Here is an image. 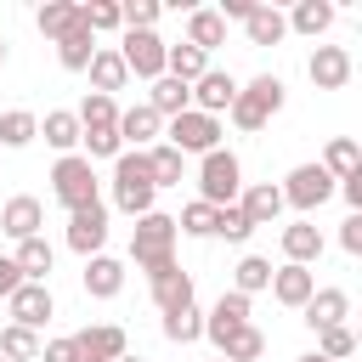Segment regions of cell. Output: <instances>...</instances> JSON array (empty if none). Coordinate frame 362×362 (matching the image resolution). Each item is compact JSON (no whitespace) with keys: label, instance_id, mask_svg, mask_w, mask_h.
<instances>
[{"label":"cell","instance_id":"ffe728a7","mask_svg":"<svg viewBox=\"0 0 362 362\" xmlns=\"http://www.w3.org/2000/svg\"><path fill=\"white\" fill-rule=\"evenodd\" d=\"M238 209L249 215V226H272V221L283 215V192H277L272 181H255V187L238 192Z\"/></svg>","mask_w":362,"mask_h":362},{"label":"cell","instance_id":"c3c4849f","mask_svg":"<svg viewBox=\"0 0 362 362\" xmlns=\"http://www.w3.org/2000/svg\"><path fill=\"white\" fill-rule=\"evenodd\" d=\"M23 288V272H17V260L11 255H0V300H11Z\"/></svg>","mask_w":362,"mask_h":362},{"label":"cell","instance_id":"d590c367","mask_svg":"<svg viewBox=\"0 0 362 362\" xmlns=\"http://www.w3.org/2000/svg\"><path fill=\"white\" fill-rule=\"evenodd\" d=\"M147 170H153V187H181L187 158H181L170 141H153V147H147Z\"/></svg>","mask_w":362,"mask_h":362},{"label":"cell","instance_id":"ba28073f","mask_svg":"<svg viewBox=\"0 0 362 362\" xmlns=\"http://www.w3.org/2000/svg\"><path fill=\"white\" fill-rule=\"evenodd\" d=\"M221 136H226V130H221V119H209V113H198V107H187V113H175V119L164 124V141H170L181 158H192V153H198V158H204V153H215V147H221Z\"/></svg>","mask_w":362,"mask_h":362},{"label":"cell","instance_id":"f546056e","mask_svg":"<svg viewBox=\"0 0 362 362\" xmlns=\"http://www.w3.org/2000/svg\"><path fill=\"white\" fill-rule=\"evenodd\" d=\"M34 28H40V34L57 45L68 28H79V0H45V6L34 11Z\"/></svg>","mask_w":362,"mask_h":362},{"label":"cell","instance_id":"44dd1931","mask_svg":"<svg viewBox=\"0 0 362 362\" xmlns=\"http://www.w3.org/2000/svg\"><path fill=\"white\" fill-rule=\"evenodd\" d=\"M283 260H288V266L322 260V232H317L311 221H288V226H283Z\"/></svg>","mask_w":362,"mask_h":362},{"label":"cell","instance_id":"8d00e7d4","mask_svg":"<svg viewBox=\"0 0 362 362\" xmlns=\"http://www.w3.org/2000/svg\"><path fill=\"white\" fill-rule=\"evenodd\" d=\"M34 136H40V113H28V107L0 113V147H28Z\"/></svg>","mask_w":362,"mask_h":362},{"label":"cell","instance_id":"1f68e13d","mask_svg":"<svg viewBox=\"0 0 362 362\" xmlns=\"http://www.w3.org/2000/svg\"><path fill=\"white\" fill-rule=\"evenodd\" d=\"M164 74L181 79V85H192V79L209 74V57H204L198 45H187V40H181V45H164Z\"/></svg>","mask_w":362,"mask_h":362},{"label":"cell","instance_id":"5bb4252c","mask_svg":"<svg viewBox=\"0 0 362 362\" xmlns=\"http://www.w3.org/2000/svg\"><path fill=\"white\" fill-rule=\"evenodd\" d=\"M187 90H192V107H198V113L221 119V113L232 107V96H238V79H232L226 68H209V74H204V79H192Z\"/></svg>","mask_w":362,"mask_h":362},{"label":"cell","instance_id":"52a82bcc","mask_svg":"<svg viewBox=\"0 0 362 362\" xmlns=\"http://www.w3.org/2000/svg\"><path fill=\"white\" fill-rule=\"evenodd\" d=\"M119 62H124V74H136V79H164V40H158V28H119Z\"/></svg>","mask_w":362,"mask_h":362},{"label":"cell","instance_id":"bcb514c9","mask_svg":"<svg viewBox=\"0 0 362 362\" xmlns=\"http://www.w3.org/2000/svg\"><path fill=\"white\" fill-rule=\"evenodd\" d=\"M40 362H79V345H74V334H62V339H45V345H40Z\"/></svg>","mask_w":362,"mask_h":362},{"label":"cell","instance_id":"db71d44e","mask_svg":"<svg viewBox=\"0 0 362 362\" xmlns=\"http://www.w3.org/2000/svg\"><path fill=\"white\" fill-rule=\"evenodd\" d=\"M0 362H6V356H0Z\"/></svg>","mask_w":362,"mask_h":362},{"label":"cell","instance_id":"681fc988","mask_svg":"<svg viewBox=\"0 0 362 362\" xmlns=\"http://www.w3.org/2000/svg\"><path fill=\"white\" fill-rule=\"evenodd\" d=\"M294 362H328V356H317V351H305V356H294Z\"/></svg>","mask_w":362,"mask_h":362},{"label":"cell","instance_id":"816d5d0a","mask_svg":"<svg viewBox=\"0 0 362 362\" xmlns=\"http://www.w3.org/2000/svg\"><path fill=\"white\" fill-rule=\"evenodd\" d=\"M0 68H6V40H0Z\"/></svg>","mask_w":362,"mask_h":362},{"label":"cell","instance_id":"603a6c76","mask_svg":"<svg viewBox=\"0 0 362 362\" xmlns=\"http://www.w3.org/2000/svg\"><path fill=\"white\" fill-rule=\"evenodd\" d=\"M147 288H153V305H158V311H181V305H192V272H181V266L147 277Z\"/></svg>","mask_w":362,"mask_h":362},{"label":"cell","instance_id":"9c48e42d","mask_svg":"<svg viewBox=\"0 0 362 362\" xmlns=\"http://www.w3.org/2000/svg\"><path fill=\"white\" fill-rule=\"evenodd\" d=\"M107 221H113V209H107L102 198L85 204V209H74V215H68V249H74L79 260L102 255V249H107Z\"/></svg>","mask_w":362,"mask_h":362},{"label":"cell","instance_id":"f35d334b","mask_svg":"<svg viewBox=\"0 0 362 362\" xmlns=\"http://www.w3.org/2000/svg\"><path fill=\"white\" fill-rule=\"evenodd\" d=\"M164 339H170V345H192V339H204V311H198V305L164 311Z\"/></svg>","mask_w":362,"mask_h":362},{"label":"cell","instance_id":"f6af8a7d","mask_svg":"<svg viewBox=\"0 0 362 362\" xmlns=\"http://www.w3.org/2000/svg\"><path fill=\"white\" fill-rule=\"evenodd\" d=\"M124 28H158V0H119Z\"/></svg>","mask_w":362,"mask_h":362},{"label":"cell","instance_id":"3957f363","mask_svg":"<svg viewBox=\"0 0 362 362\" xmlns=\"http://www.w3.org/2000/svg\"><path fill=\"white\" fill-rule=\"evenodd\" d=\"M153 198H158V187H153V170H147V153L124 147L113 158V209H124L130 221H141L153 209Z\"/></svg>","mask_w":362,"mask_h":362},{"label":"cell","instance_id":"d6986e66","mask_svg":"<svg viewBox=\"0 0 362 362\" xmlns=\"http://www.w3.org/2000/svg\"><path fill=\"white\" fill-rule=\"evenodd\" d=\"M334 0H294V11L283 17L288 23V34H305V40H317V34H328L334 28Z\"/></svg>","mask_w":362,"mask_h":362},{"label":"cell","instance_id":"60d3db41","mask_svg":"<svg viewBox=\"0 0 362 362\" xmlns=\"http://www.w3.org/2000/svg\"><path fill=\"white\" fill-rule=\"evenodd\" d=\"M317 356H328V362H351V356H356V334H351V322L322 328V334H317Z\"/></svg>","mask_w":362,"mask_h":362},{"label":"cell","instance_id":"ee69618b","mask_svg":"<svg viewBox=\"0 0 362 362\" xmlns=\"http://www.w3.org/2000/svg\"><path fill=\"white\" fill-rule=\"evenodd\" d=\"M79 23H85L90 34H113V28H124V23H119V0H90V6H79Z\"/></svg>","mask_w":362,"mask_h":362},{"label":"cell","instance_id":"2e32d148","mask_svg":"<svg viewBox=\"0 0 362 362\" xmlns=\"http://www.w3.org/2000/svg\"><path fill=\"white\" fill-rule=\"evenodd\" d=\"M158 136H164V119H158L147 102H136V107H124V113H119V141H124L130 153H147Z\"/></svg>","mask_w":362,"mask_h":362},{"label":"cell","instance_id":"7c38bea8","mask_svg":"<svg viewBox=\"0 0 362 362\" xmlns=\"http://www.w3.org/2000/svg\"><path fill=\"white\" fill-rule=\"evenodd\" d=\"M74 345H79V362H119L130 351V339H124L119 322H90V328L74 334Z\"/></svg>","mask_w":362,"mask_h":362},{"label":"cell","instance_id":"83f0119b","mask_svg":"<svg viewBox=\"0 0 362 362\" xmlns=\"http://www.w3.org/2000/svg\"><path fill=\"white\" fill-rule=\"evenodd\" d=\"M40 136L57 147V158L79 153V119H74V107H51V113L40 119Z\"/></svg>","mask_w":362,"mask_h":362},{"label":"cell","instance_id":"8992f818","mask_svg":"<svg viewBox=\"0 0 362 362\" xmlns=\"http://www.w3.org/2000/svg\"><path fill=\"white\" fill-rule=\"evenodd\" d=\"M277 192H283V209H300V221H311V215L334 198V175H328L322 164H294Z\"/></svg>","mask_w":362,"mask_h":362},{"label":"cell","instance_id":"9a60e30c","mask_svg":"<svg viewBox=\"0 0 362 362\" xmlns=\"http://www.w3.org/2000/svg\"><path fill=\"white\" fill-rule=\"evenodd\" d=\"M351 317V294L345 288H317L305 305H300V322L311 328V334H322V328H339Z\"/></svg>","mask_w":362,"mask_h":362},{"label":"cell","instance_id":"f5cc1de1","mask_svg":"<svg viewBox=\"0 0 362 362\" xmlns=\"http://www.w3.org/2000/svg\"><path fill=\"white\" fill-rule=\"evenodd\" d=\"M215 362H221V356H215Z\"/></svg>","mask_w":362,"mask_h":362},{"label":"cell","instance_id":"7bdbcfd3","mask_svg":"<svg viewBox=\"0 0 362 362\" xmlns=\"http://www.w3.org/2000/svg\"><path fill=\"white\" fill-rule=\"evenodd\" d=\"M249 232H255V226H249V215H243L238 204H221V209H215V232H209V238H226V243H249Z\"/></svg>","mask_w":362,"mask_h":362},{"label":"cell","instance_id":"b9f144b4","mask_svg":"<svg viewBox=\"0 0 362 362\" xmlns=\"http://www.w3.org/2000/svg\"><path fill=\"white\" fill-rule=\"evenodd\" d=\"M175 232H181V238H209V232H215V209H209L204 198H192V204L175 215Z\"/></svg>","mask_w":362,"mask_h":362},{"label":"cell","instance_id":"277c9868","mask_svg":"<svg viewBox=\"0 0 362 362\" xmlns=\"http://www.w3.org/2000/svg\"><path fill=\"white\" fill-rule=\"evenodd\" d=\"M238 192H243V164H238V153H232V147L204 153V158H198V198H204L209 209H221V204H238Z\"/></svg>","mask_w":362,"mask_h":362},{"label":"cell","instance_id":"484cf974","mask_svg":"<svg viewBox=\"0 0 362 362\" xmlns=\"http://www.w3.org/2000/svg\"><path fill=\"white\" fill-rule=\"evenodd\" d=\"M85 74H90V90H96V96H113V90H124V79H130L113 45H96V57H90Z\"/></svg>","mask_w":362,"mask_h":362},{"label":"cell","instance_id":"e575fe53","mask_svg":"<svg viewBox=\"0 0 362 362\" xmlns=\"http://www.w3.org/2000/svg\"><path fill=\"white\" fill-rule=\"evenodd\" d=\"M215 356H221V362H260V356H266V334H260L255 322H243L238 334H226V339H221V351H215Z\"/></svg>","mask_w":362,"mask_h":362},{"label":"cell","instance_id":"8fae6325","mask_svg":"<svg viewBox=\"0 0 362 362\" xmlns=\"http://www.w3.org/2000/svg\"><path fill=\"white\" fill-rule=\"evenodd\" d=\"M40 226H45V204H40V198L17 192V198H6V204H0V232H6L11 243L40 238Z\"/></svg>","mask_w":362,"mask_h":362},{"label":"cell","instance_id":"e0dca14e","mask_svg":"<svg viewBox=\"0 0 362 362\" xmlns=\"http://www.w3.org/2000/svg\"><path fill=\"white\" fill-rule=\"evenodd\" d=\"M311 294H317V272H311V266H288V260H283V266L272 272V300H277V305L300 311Z\"/></svg>","mask_w":362,"mask_h":362},{"label":"cell","instance_id":"6da1fadb","mask_svg":"<svg viewBox=\"0 0 362 362\" xmlns=\"http://www.w3.org/2000/svg\"><path fill=\"white\" fill-rule=\"evenodd\" d=\"M175 215H164V209H147L136 226H130V260H136V272H147V277H158V272H170L175 266Z\"/></svg>","mask_w":362,"mask_h":362},{"label":"cell","instance_id":"f1b7e54d","mask_svg":"<svg viewBox=\"0 0 362 362\" xmlns=\"http://www.w3.org/2000/svg\"><path fill=\"white\" fill-rule=\"evenodd\" d=\"M17 272H23V283H45L51 277V266H57V249L45 243V232L40 238H28V243H17Z\"/></svg>","mask_w":362,"mask_h":362},{"label":"cell","instance_id":"7a4b0ae2","mask_svg":"<svg viewBox=\"0 0 362 362\" xmlns=\"http://www.w3.org/2000/svg\"><path fill=\"white\" fill-rule=\"evenodd\" d=\"M283 102H288V85H283L277 74H255L249 85H238V96H232L226 119H232L238 130H266V124H272V113H283Z\"/></svg>","mask_w":362,"mask_h":362},{"label":"cell","instance_id":"d4e9b609","mask_svg":"<svg viewBox=\"0 0 362 362\" xmlns=\"http://www.w3.org/2000/svg\"><path fill=\"white\" fill-rule=\"evenodd\" d=\"M243 34H249V45H283L288 40V23H283L277 6H260L255 0V11L243 17Z\"/></svg>","mask_w":362,"mask_h":362},{"label":"cell","instance_id":"7dc6e473","mask_svg":"<svg viewBox=\"0 0 362 362\" xmlns=\"http://www.w3.org/2000/svg\"><path fill=\"white\" fill-rule=\"evenodd\" d=\"M339 249L345 255H362V215H345L339 221Z\"/></svg>","mask_w":362,"mask_h":362},{"label":"cell","instance_id":"f907efd6","mask_svg":"<svg viewBox=\"0 0 362 362\" xmlns=\"http://www.w3.org/2000/svg\"><path fill=\"white\" fill-rule=\"evenodd\" d=\"M119 362H141V356H130V351H124V356H119Z\"/></svg>","mask_w":362,"mask_h":362},{"label":"cell","instance_id":"7402d4cb","mask_svg":"<svg viewBox=\"0 0 362 362\" xmlns=\"http://www.w3.org/2000/svg\"><path fill=\"white\" fill-rule=\"evenodd\" d=\"M119 288H124V260L90 255V260H85V294H90V300H113Z\"/></svg>","mask_w":362,"mask_h":362},{"label":"cell","instance_id":"836d02e7","mask_svg":"<svg viewBox=\"0 0 362 362\" xmlns=\"http://www.w3.org/2000/svg\"><path fill=\"white\" fill-rule=\"evenodd\" d=\"M260 288H272V260H266V255H243V260L232 266V294L255 300Z\"/></svg>","mask_w":362,"mask_h":362},{"label":"cell","instance_id":"d6a6232c","mask_svg":"<svg viewBox=\"0 0 362 362\" xmlns=\"http://www.w3.org/2000/svg\"><path fill=\"white\" fill-rule=\"evenodd\" d=\"M334 181H345V175H356L362 170V147H356V136H334L328 147H322V158H317Z\"/></svg>","mask_w":362,"mask_h":362},{"label":"cell","instance_id":"30bf717a","mask_svg":"<svg viewBox=\"0 0 362 362\" xmlns=\"http://www.w3.org/2000/svg\"><path fill=\"white\" fill-rule=\"evenodd\" d=\"M6 311H11V322H17V328L40 334V328L57 317V300H51V288H45V283H23V288L6 300Z\"/></svg>","mask_w":362,"mask_h":362},{"label":"cell","instance_id":"cb8c5ba5","mask_svg":"<svg viewBox=\"0 0 362 362\" xmlns=\"http://www.w3.org/2000/svg\"><path fill=\"white\" fill-rule=\"evenodd\" d=\"M187 45H198L204 57H209L215 45H226V23H221L215 6H192V11H187Z\"/></svg>","mask_w":362,"mask_h":362},{"label":"cell","instance_id":"ab89813d","mask_svg":"<svg viewBox=\"0 0 362 362\" xmlns=\"http://www.w3.org/2000/svg\"><path fill=\"white\" fill-rule=\"evenodd\" d=\"M0 356H6V362H40V334L6 322V328H0Z\"/></svg>","mask_w":362,"mask_h":362},{"label":"cell","instance_id":"5b68a950","mask_svg":"<svg viewBox=\"0 0 362 362\" xmlns=\"http://www.w3.org/2000/svg\"><path fill=\"white\" fill-rule=\"evenodd\" d=\"M51 198L74 215V209H85V204H96L102 192H96V164L85 158V153H68V158H57L51 164Z\"/></svg>","mask_w":362,"mask_h":362},{"label":"cell","instance_id":"4fadbf2b","mask_svg":"<svg viewBox=\"0 0 362 362\" xmlns=\"http://www.w3.org/2000/svg\"><path fill=\"white\" fill-rule=\"evenodd\" d=\"M351 68H356V62H351L345 45H317L311 62H305V74H311L317 90H345V85H351Z\"/></svg>","mask_w":362,"mask_h":362},{"label":"cell","instance_id":"4316f807","mask_svg":"<svg viewBox=\"0 0 362 362\" xmlns=\"http://www.w3.org/2000/svg\"><path fill=\"white\" fill-rule=\"evenodd\" d=\"M147 107L170 124L175 113H187V107H192V90H187L181 79H170V74H164V79H153V85H147Z\"/></svg>","mask_w":362,"mask_h":362},{"label":"cell","instance_id":"4dcf8cb0","mask_svg":"<svg viewBox=\"0 0 362 362\" xmlns=\"http://www.w3.org/2000/svg\"><path fill=\"white\" fill-rule=\"evenodd\" d=\"M90 57H96V34L79 23V28H68L62 40H57V62L68 68V74H85L90 68Z\"/></svg>","mask_w":362,"mask_h":362},{"label":"cell","instance_id":"74e56055","mask_svg":"<svg viewBox=\"0 0 362 362\" xmlns=\"http://www.w3.org/2000/svg\"><path fill=\"white\" fill-rule=\"evenodd\" d=\"M74 119H79V130H113V124H119V102L90 90V96L74 107Z\"/></svg>","mask_w":362,"mask_h":362},{"label":"cell","instance_id":"ac0fdd59","mask_svg":"<svg viewBox=\"0 0 362 362\" xmlns=\"http://www.w3.org/2000/svg\"><path fill=\"white\" fill-rule=\"evenodd\" d=\"M243 322H249V300L226 288V294H221V300L209 305V317H204V339H209V345L221 351V339H226V334H238Z\"/></svg>","mask_w":362,"mask_h":362}]
</instances>
